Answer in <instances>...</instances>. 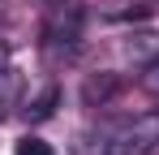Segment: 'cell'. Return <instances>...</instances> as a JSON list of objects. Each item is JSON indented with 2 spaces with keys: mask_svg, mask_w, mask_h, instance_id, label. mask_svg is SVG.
Returning a JSON list of instances; mask_svg holds the SVG:
<instances>
[{
  "mask_svg": "<svg viewBox=\"0 0 159 155\" xmlns=\"http://www.w3.org/2000/svg\"><path fill=\"white\" fill-rule=\"evenodd\" d=\"M151 151H159V112H142L103 129L90 147V155H151Z\"/></svg>",
  "mask_w": 159,
  "mask_h": 155,
  "instance_id": "6da1fadb",
  "label": "cell"
},
{
  "mask_svg": "<svg viewBox=\"0 0 159 155\" xmlns=\"http://www.w3.org/2000/svg\"><path fill=\"white\" fill-rule=\"evenodd\" d=\"M82 39V4L78 0H52L43 13V52L48 56H73Z\"/></svg>",
  "mask_w": 159,
  "mask_h": 155,
  "instance_id": "7a4b0ae2",
  "label": "cell"
},
{
  "mask_svg": "<svg viewBox=\"0 0 159 155\" xmlns=\"http://www.w3.org/2000/svg\"><path fill=\"white\" fill-rule=\"evenodd\" d=\"M116 91H120V78H116V73H90L86 86H82V99L95 108V103H107Z\"/></svg>",
  "mask_w": 159,
  "mask_h": 155,
  "instance_id": "3957f363",
  "label": "cell"
},
{
  "mask_svg": "<svg viewBox=\"0 0 159 155\" xmlns=\"http://www.w3.org/2000/svg\"><path fill=\"white\" fill-rule=\"evenodd\" d=\"M56 103H60V86H56V82H48V86H43V91L26 103V116H30V121H48V116L56 112Z\"/></svg>",
  "mask_w": 159,
  "mask_h": 155,
  "instance_id": "277c9868",
  "label": "cell"
},
{
  "mask_svg": "<svg viewBox=\"0 0 159 155\" xmlns=\"http://www.w3.org/2000/svg\"><path fill=\"white\" fill-rule=\"evenodd\" d=\"M17 86H22V82H17V73H13V69H0V116L17 103Z\"/></svg>",
  "mask_w": 159,
  "mask_h": 155,
  "instance_id": "5b68a950",
  "label": "cell"
},
{
  "mask_svg": "<svg viewBox=\"0 0 159 155\" xmlns=\"http://www.w3.org/2000/svg\"><path fill=\"white\" fill-rule=\"evenodd\" d=\"M17 155H52V147H48L43 138H34V134H26V138L17 142Z\"/></svg>",
  "mask_w": 159,
  "mask_h": 155,
  "instance_id": "8992f818",
  "label": "cell"
},
{
  "mask_svg": "<svg viewBox=\"0 0 159 155\" xmlns=\"http://www.w3.org/2000/svg\"><path fill=\"white\" fill-rule=\"evenodd\" d=\"M138 82H142V91L159 95V56L151 60V65H146V69H142V78H138Z\"/></svg>",
  "mask_w": 159,
  "mask_h": 155,
  "instance_id": "52a82bcc",
  "label": "cell"
}]
</instances>
